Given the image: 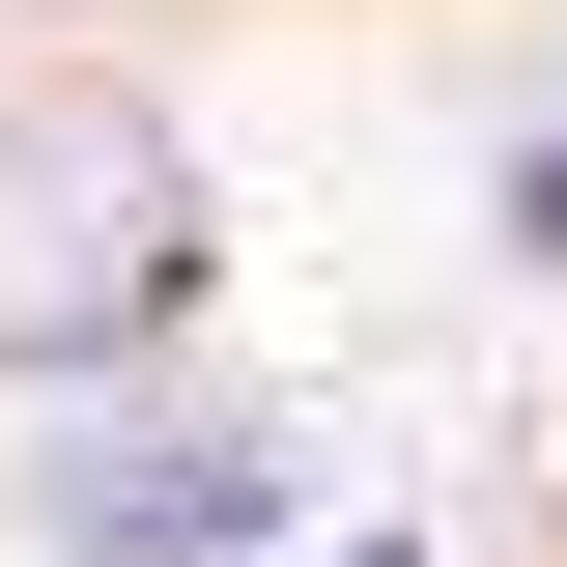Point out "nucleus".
I'll return each mask as SVG.
<instances>
[{"label": "nucleus", "mask_w": 567, "mask_h": 567, "mask_svg": "<svg viewBox=\"0 0 567 567\" xmlns=\"http://www.w3.org/2000/svg\"><path fill=\"white\" fill-rule=\"evenodd\" d=\"M199 312V171L142 114H0V369H142Z\"/></svg>", "instance_id": "f257e3e1"}, {"label": "nucleus", "mask_w": 567, "mask_h": 567, "mask_svg": "<svg viewBox=\"0 0 567 567\" xmlns=\"http://www.w3.org/2000/svg\"><path fill=\"white\" fill-rule=\"evenodd\" d=\"M29 539H58V567H256V539H312V454H284V425H199V398H114V369H85V425L29 454Z\"/></svg>", "instance_id": "f03ea898"}, {"label": "nucleus", "mask_w": 567, "mask_h": 567, "mask_svg": "<svg viewBox=\"0 0 567 567\" xmlns=\"http://www.w3.org/2000/svg\"><path fill=\"white\" fill-rule=\"evenodd\" d=\"M483 227H511V256H539V284H567V114H539V142H511V199H483Z\"/></svg>", "instance_id": "7ed1b4c3"}, {"label": "nucleus", "mask_w": 567, "mask_h": 567, "mask_svg": "<svg viewBox=\"0 0 567 567\" xmlns=\"http://www.w3.org/2000/svg\"><path fill=\"white\" fill-rule=\"evenodd\" d=\"M312 567H425V539H398V511H341V539H312Z\"/></svg>", "instance_id": "20e7f679"}]
</instances>
